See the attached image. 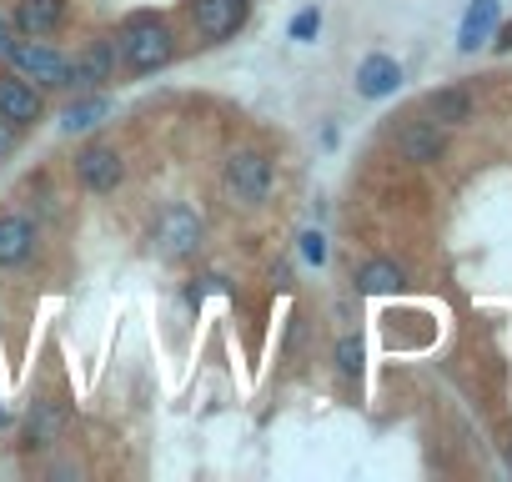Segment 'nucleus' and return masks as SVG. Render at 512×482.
<instances>
[{
  "mask_svg": "<svg viewBox=\"0 0 512 482\" xmlns=\"http://www.w3.org/2000/svg\"><path fill=\"white\" fill-rule=\"evenodd\" d=\"M116 56L131 66V71H161L171 56H176V36L166 21L156 16H131L116 36Z\"/></svg>",
  "mask_w": 512,
  "mask_h": 482,
  "instance_id": "obj_1",
  "label": "nucleus"
},
{
  "mask_svg": "<svg viewBox=\"0 0 512 482\" xmlns=\"http://www.w3.org/2000/svg\"><path fill=\"white\" fill-rule=\"evenodd\" d=\"M221 186H226L236 201H246V206L267 201V191H272V156L256 151V146L231 151L226 166H221Z\"/></svg>",
  "mask_w": 512,
  "mask_h": 482,
  "instance_id": "obj_2",
  "label": "nucleus"
},
{
  "mask_svg": "<svg viewBox=\"0 0 512 482\" xmlns=\"http://www.w3.org/2000/svg\"><path fill=\"white\" fill-rule=\"evenodd\" d=\"M151 241H156V257L166 262H186L196 247H201V216L191 206H166L151 226Z\"/></svg>",
  "mask_w": 512,
  "mask_h": 482,
  "instance_id": "obj_3",
  "label": "nucleus"
},
{
  "mask_svg": "<svg viewBox=\"0 0 512 482\" xmlns=\"http://www.w3.org/2000/svg\"><path fill=\"white\" fill-rule=\"evenodd\" d=\"M6 61H11L26 81H41V86H66V56H61V51H51L41 36H21V41H11Z\"/></svg>",
  "mask_w": 512,
  "mask_h": 482,
  "instance_id": "obj_4",
  "label": "nucleus"
},
{
  "mask_svg": "<svg viewBox=\"0 0 512 482\" xmlns=\"http://www.w3.org/2000/svg\"><path fill=\"white\" fill-rule=\"evenodd\" d=\"M76 181H81L86 191H96V196H111V191L126 181V161H121V151L106 146V141L81 146V151H76Z\"/></svg>",
  "mask_w": 512,
  "mask_h": 482,
  "instance_id": "obj_5",
  "label": "nucleus"
},
{
  "mask_svg": "<svg viewBox=\"0 0 512 482\" xmlns=\"http://www.w3.org/2000/svg\"><path fill=\"white\" fill-rule=\"evenodd\" d=\"M251 16V0H191V26L201 41H231Z\"/></svg>",
  "mask_w": 512,
  "mask_h": 482,
  "instance_id": "obj_6",
  "label": "nucleus"
},
{
  "mask_svg": "<svg viewBox=\"0 0 512 482\" xmlns=\"http://www.w3.org/2000/svg\"><path fill=\"white\" fill-rule=\"evenodd\" d=\"M116 76V46L111 41H91L76 61H66V91H96Z\"/></svg>",
  "mask_w": 512,
  "mask_h": 482,
  "instance_id": "obj_7",
  "label": "nucleus"
},
{
  "mask_svg": "<svg viewBox=\"0 0 512 482\" xmlns=\"http://www.w3.org/2000/svg\"><path fill=\"white\" fill-rule=\"evenodd\" d=\"M41 111H46V101L26 76H0V116L11 126H31V121H41Z\"/></svg>",
  "mask_w": 512,
  "mask_h": 482,
  "instance_id": "obj_8",
  "label": "nucleus"
},
{
  "mask_svg": "<svg viewBox=\"0 0 512 482\" xmlns=\"http://www.w3.org/2000/svg\"><path fill=\"white\" fill-rule=\"evenodd\" d=\"M66 422H71V412L56 397L31 402V412H26V447H56L66 437Z\"/></svg>",
  "mask_w": 512,
  "mask_h": 482,
  "instance_id": "obj_9",
  "label": "nucleus"
},
{
  "mask_svg": "<svg viewBox=\"0 0 512 482\" xmlns=\"http://www.w3.org/2000/svg\"><path fill=\"white\" fill-rule=\"evenodd\" d=\"M442 146H447V136H442L437 121H407V126L397 131V151H402V161H412V166L437 161Z\"/></svg>",
  "mask_w": 512,
  "mask_h": 482,
  "instance_id": "obj_10",
  "label": "nucleus"
},
{
  "mask_svg": "<svg viewBox=\"0 0 512 482\" xmlns=\"http://www.w3.org/2000/svg\"><path fill=\"white\" fill-rule=\"evenodd\" d=\"M11 26L21 36H56L66 26V0H16Z\"/></svg>",
  "mask_w": 512,
  "mask_h": 482,
  "instance_id": "obj_11",
  "label": "nucleus"
},
{
  "mask_svg": "<svg viewBox=\"0 0 512 482\" xmlns=\"http://www.w3.org/2000/svg\"><path fill=\"white\" fill-rule=\"evenodd\" d=\"M36 252V226L26 216H0V267H21Z\"/></svg>",
  "mask_w": 512,
  "mask_h": 482,
  "instance_id": "obj_12",
  "label": "nucleus"
},
{
  "mask_svg": "<svg viewBox=\"0 0 512 482\" xmlns=\"http://www.w3.org/2000/svg\"><path fill=\"white\" fill-rule=\"evenodd\" d=\"M402 86V66L392 61V56H367L362 66H357V91L367 96V101H382V96H392Z\"/></svg>",
  "mask_w": 512,
  "mask_h": 482,
  "instance_id": "obj_13",
  "label": "nucleus"
},
{
  "mask_svg": "<svg viewBox=\"0 0 512 482\" xmlns=\"http://www.w3.org/2000/svg\"><path fill=\"white\" fill-rule=\"evenodd\" d=\"M492 26H497V0H472L467 16H462V31H457V46L462 51H477L492 36Z\"/></svg>",
  "mask_w": 512,
  "mask_h": 482,
  "instance_id": "obj_14",
  "label": "nucleus"
},
{
  "mask_svg": "<svg viewBox=\"0 0 512 482\" xmlns=\"http://www.w3.org/2000/svg\"><path fill=\"white\" fill-rule=\"evenodd\" d=\"M427 116H432L437 126H462V121L472 116V96H467L462 86L432 91V96H427Z\"/></svg>",
  "mask_w": 512,
  "mask_h": 482,
  "instance_id": "obj_15",
  "label": "nucleus"
},
{
  "mask_svg": "<svg viewBox=\"0 0 512 482\" xmlns=\"http://www.w3.org/2000/svg\"><path fill=\"white\" fill-rule=\"evenodd\" d=\"M402 267L397 262H367L362 272H357V292L362 297H387V292H402Z\"/></svg>",
  "mask_w": 512,
  "mask_h": 482,
  "instance_id": "obj_16",
  "label": "nucleus"
},
{
  "mask_svg": "<svg viewBox=\"0 0 512 482\" xmlns=\"http://www.w3.org/2000/svg\"><path fill=\"white\" fill-rule=\"evenodd\" d=\"M106 111H111L106 96H81V101H71V106L61 111V131H91V126L106 121Z\"/></svg>",
  "mask_w": 512,
  "mask_h": 482,
  "instance_id": "obj_17",
  "label": "nucleus"
},
{
  "mask_svg": "<svg viewBox=\"0 0 512 482\" xmlns=\"http://www.w3.org/2000/svg\"><path fill=\"white\" fill-rule=\"evenodd\" d=\"M337 372L342 377H362V342L357 337H342L337 342Z\"/></svg>",
  "mask_w": 512,
  "mask_h": 482,
  "instance_id": "obj_18",
  "label": "nucleus"
},
{
  "mask_svg": "<svg viewBox=\"0 0 512 482\" xmlns=\"http://www.w3.org/2000/svg\"><path fill=\"white\" fill-rule=\"evenodd\" d=\"M322 31V11L312 6V11H302V16H292V41H312Z\"/></svg>",
  "mask_w": 512,
  "mask_h": 482,
  "instance_id": "obj_19",
  "label": "nucleus"
},
{
  "mask_svg": "<svg viewBox=\"0 0 512 482\" xmlns=\"http://www.w3.org/2000/svg\"><path fill=\"white\" fill-rule=\"evenodd\" d=\"M302 257L317 262V267L327 262V241H322V231H307V236H302Z\"/></svg>",
  "mask_w": 512,
  "mask_h": 482,
  "instance_id": "obj_20",
  "label": "nucleus"
},
{
  "mask_svg": "<svg viewBox=\"0 0 512 482\" xmlns=\"http://www.w3.org/2000/svg\"><path fill=\"white\" fill-rule=\"evenodd\" d=\"M11 146H16V126H11L6 116H0V156H6Z\"/></svg>",
  "mask_w": 512,
  "mask_h": 482,
  "instance_id": "obj_21",
  "label": "nucleus"
},
{
  "mask_svg": "<svg viewBox=\"0 0 512 482\" xmlns=\"http://www.w3.org/2000/svg\"><path fill=\"white\" fill-rule=\"evenodd\" d=\"M11 41H16V36H11V21H6V16H0V56H6V51H11Z\"/></svg>",
  "mask_w": 512,
  "mask_h": 482,
  "instance_id": "obj_22",
  "label": "nucleus"
},
{
  "mask_svg": "<svg viewBox=\"0 0 512 482\" xmlns=\"http://www.w3.org/2000/svg\"><path fill=\"white\" fill-rule=\"evenodd\" d=\"M497 46H512V26H507V31H502V41H497Z\"/></svg>",
  "mask_w": 512,
  "mask_h": 482,
  "instance_id": "obj_23",
  "label": "nucleus"
},
{
  "mask_svg": "<svg viewBox=\"0 0 512 482\" xmlns=\"http://www.w3.org/2000/svg\"><path fill=\"white\" fill-rule=\"evenodd\" d=\"M507 467H512V442H507Z\"/></svg>",
  "mask_w": 512,
  "mask_h": 482,
  "instance_id": "obj_24",
  "label": "nucleus"
},
{
  "mask_svg": "<svg viewBox=\"0 0 512 482\" xmlns=\"http://www.w3.org/2000/svg\"><path fill=\"white\" fill-rule=\"evenodd\" d=\"M0 427H6V407H0Z\"/></svg>",
  "mask_w": 512,
  "mask_h": 482,
  "instance_id": "obj_25",
  "label": "nucleus"
}]
</instances>
